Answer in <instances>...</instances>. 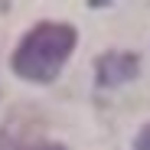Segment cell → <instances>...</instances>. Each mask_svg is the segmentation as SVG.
I'll return each instance as SVG.
<instances>
[{
  "instance_id": "cell-4",
  "label": "cell",
  "mask_w": 150,
  "mask_h": 150,
  "mask_svg": "<svg viewBox=\"0 0 150 150\" xmlns=\"http://www.w3.org/2000/svg\"><path fill=\"white\" fill-rule=\"evenodd\" d=\"M134 150H150V124L137 134V140H134Z\"/></svg>"
},
{
  "instance_id": "cell-2",
  "label": "cell",
  "mask_w": 150,
  "mask_h": 150,
  "mask_svg": "<svg viewBox=\"0 0 150 150\" xmlns=\"http://www.w3.org/2000/svg\"><path fill=\"white\" fill-rule=\"evenodd\" d=\"M0 150H65V147L49 144L30 121L13 117L0 127Z\"/></svg>"
},
{
  "instance_id": "cell-1",
  "label": "cell",
  "mask_w": 150,
  "mask_h": 150,
  "mask_svg": "<svg viewBox=\"0 0 150 150\" xmlns=\"http://www.w3.org/2000/svg\"><path fill=\"white\" fill-rule=\"evenodd\" d=\"M75 30L65 23L33 26L13 52V72L26 82H52L75 49Z\"/></svg>"
},
{
  "instance_id": "cell-3",
  "label": "cell",
  "mask_w": 150,
  "mask_h": 150,
  "mask_svg": "<svg viewBox=\"0 0 150 150\" xmlns=\"http://www.w3.org/2000/svg\"><path fill=\"white\" fill-rule=\"evenodd\" d=\"M137 56L134 52H105L98 59V82L105 88H114V85H124L137 75Z\"/></svg>"
}]
</instances>
